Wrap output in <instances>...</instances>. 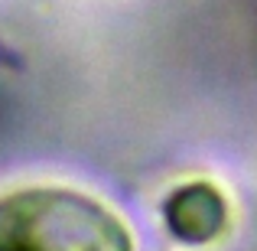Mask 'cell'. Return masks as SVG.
I'll list each match as a JSON object with an SVG mask.
<instances>
[{
  "label": "cell",
  "instance_id": "obj_1",
  "mask_svg": "<svg viewBox=\"0 0 257 251\" xmlns=\"http://www.w3.org/2000/svg\"><path fill=\"white\" fill-rule=\"evenodd\" d=\"M0 251H134V238L91 196L30 186L0 199Z\"/></svg>",
  "mask_w": 257,
  "mask_h": 251
},
{
  "label": "cell",
  "instance_id": "obj_2",
  "mask_svg": "<svg viewBox=\"0 0 257 251\" xmlns=\"http://www.w3.org/2000/svg\"><path fill=\"white\" fill-rule=\"evenodd\" d=\"M163 215H166L170 232L179 241H186V245H205V241H212L225 228L228 206L215 186H208V183H189V186H179L166 199Z\"/></svg>",
  "mask_w": 257,
  "mask_h": 251
}]
</instances>
